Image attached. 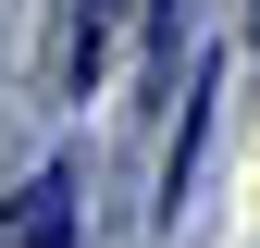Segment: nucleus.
<instances>
[{"label": "nucleus", "instance_id": "nucleus-1", "mask_svg": "<svg viewBox=\"0 0 260 248\" xmlns=\"http://www.w3.org/2000/svg\"><path fill=\"white\" fill-rule=\"evenodd\" d=\"M0 248H75V174H25L13 186V211H0Z\"/></svg>", "mask_w": 260, "mask_h": 248}]
</instances>
